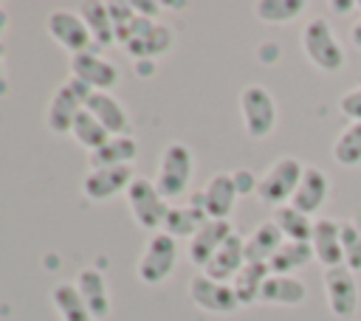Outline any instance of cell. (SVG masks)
Instances as JSON below:
<instances>
[{"mask_svg": "<svg viewBox=\"0 0 361 321\" xmlns=\"http://www.w3.org/2000/svg\"><path fill=\"white\" fill-rule=\"evenodd\" d=\"M338 110H341L344 118H350V121H361V84L353 87V90H347V93L338 99Z\"/></svg>", "mask_w": 361, "mask_h": 321, "instance_id": "34", "label": "cell"}, {"mask_svg": "<svg viewBox=\"0 0 361 321\" xmlns=\"http://www.w3.org/2000/svg\"><path fill=\"white\" fill-rule=\"evenodd\" d=\"M192 172H195V158H192V149L180 141H172L166 144L164 155H161V163H158V191L164 194V200H175L180 194H186L189 183H192Z\"/></svg>", "mask_w": 361, "mask_h": 321, "instance_id": "3", "label": "cell"}, {"mask_svg": "<svg viewBox=\"0 0 361 321\" xmlns=\"http://www.w3.org/2000/svg\"><path fill=\"white\" fill-rule=\"evenodd\" d=\"M93 90L79 82V79H68L65 84H59L51 96V104H48V113H45V124L54 135H68L73 130V121L79 118V113L85 110V101Z\"/></svg>", "mask_w": 361, "mask_h": 321, "instance_id": "5", "label": "cell"}, {"mask_svg": "<svg viewBox=\"0 0 361 321\" xmlns=\"http://www.w3.org/2000/svg\"><path fill=\"white\" fill-rule=\"evenodd\" d=\"M307 298V287L302 279L296 276H279L271 273L259 290V301L262 304H282V307H296Z\"/></svg>", "mask_w": 361, "mask_h": 321, "instance_id": "20", "label": "cell"}, {"mask_svg": "<svg viewBox=\"0 0 361 321\" xmlns=\"http://www.w3.org/2000/svg\"><path fill=\"white\" fill-rule=\"evenodd\" d=\"M3 54H6V51H3V42H0V70H3Z\"/></svg>", "mask_w": 361, "mask_h": 321, "instance_id": "41", "label": "cell"}, {"mask_svg": "<svg viewBox=\"0 0 361 321\" xmlns=\"http://www.w3.org/2000/svg\"><path fill=\"white\" fill-rule=\"evenodd\" d=\"M45 28L54 37V42L62 45L68 54L76 56V54L90 51L93 37H90V28H87V23H85L82 14H73V11H51L48 20H45Z\"/></svg>", "mask_w": 361, "mask_h": 321, "instance_id": "10", "label": "cell"}, {"mask_svg": "<svg viewBox=\"0 0 361 321\" xmlns=\"http://www.w3.org/2000/svg\"><path fill=\"white\" fill-rule=\"evenodd\" d=\"M237 189H234V177L231 172H217L206 180V186L200 191L192 194V206H200L209 220H228L231 211H234V203H237Z\"/></svg>", "mask_w": 361, "mask_h": 321, "instance_id": "8", "label": "cell"}, {"mask_svg": "<svg viewBox=\"0 0 361 321\" xmlns=\"http://www.w3.org/2000/svg\"><path fill=\"white\" fill-rule=\"evenodd\" d=\"M135 180L133 166H110V169H90L87 177L82 180V191L87 200L102 203L110 200L113 194H121L130 189V183Z\"/></svg>", "mask_w": 361, "mask_h": 321, "instance_id": "13", "label": "cell"}, {"mask_svg": "<svg viewBox=\"0 0 361 321\" xmlns=\"http://www.w3.org/2000/svg\"><path fill=\"white\" fill-rule=\"evenodd\" d=\"M358 8H361V0H358Z\"/></svg>", "mask_w": 361, "mask_h": 321, "instance_id": "42", "label": "cell"}, {"mask_svg": "<svg viewBox=\"0 0 361 321\" xmlns=\"http://www.w3.org/2000/svg\"><path fill=\"white\" fill-rule=\"evenodd\" d=\"M302 51L305 56L324 73H336L344 68V48L341 42L336 39V31L333 25L324 20V17H313L305 23L302 28Z\"/></svg>", "mask_w": 361, "mask_h": 321, "instance_id": "1", "label": "cell"}, {"mask_svg": "<svg viewBox=\"0 0 361 321\" xmlns=\"http://www.w3.org/2000/svg\"><path fill=\"white\" fill-rule=\"evenodd\" d=\"M285 237L282 231L276 228L274 220H265L259 222L248 237H245V262H271V256L282 248Z\"/></svg>", "mask_w": 361, "mask_h": 321, "instance_id": "22", "label": "cell"}, {"mask_svg": "<svg viewBox=\"0 0 361 321\" xmlns=\"http://www.w3.org/2000/svg\"><path fill=\"white\" fill-rule=\"evenodd\" d=\"M138 155V144L130 135H113L96 152H90V169H110V166H133Z\"/></svg>", "mask_w": 361, "mask_h": 321, "instance_id": "23", "label": "cell"}, {"mask_svg": "<svg viewBox=\"0 0 361 321\" xmlns=\"http://www.w3.org/2000/svg\"><path fill=\"white\" fill-rule=\"evenodd\" d=\"M341 251H344V265L353 273L361 270V231L350 220L341 222Z\"/></svg>", "mask_w": 361, "mask_h": 321, "instance_id": "33", "label": "cell"}, {"mask_svg": "<svg viewBox=\"0 0 361 321\" xmlns=\"http://www.w3.org/2000/svg\"><path fill=\"white\" fill-rule=\"evenodd\" d=\"M240 113H243L245 132L257 141L268 138L276 127V101L271 90L262 84H245L240 90Z\"/></svg>", "mask_w": 361, "mask_h": 321, "instance_id": "6", "label": "cell"}, {"mask_svg": "<svg viewBox=\"0 0 361 321\" xmlns=\"http://www.w3.org/2000/svg\"><path fill=\"white\" fill-rule=\"evenodd\" d=\"M302 175H305V163H302L299 158H293V155L276 158V160L268 166V172L259 177L257 197H259L262 203L274 206V208L288 206L290 197H293V191H296V186H299V180H302Z\"/></svg>", "mask_w": 361, "mask_h": 321, "instance_id": "2", "label": "cell"}, {"mask_svg": "<svg viewBox=\"0 0 361 321\" xmlns=\"http://www.w3.org/2000/svg\"><path fill=\"white\" fill-rule=\"evenodd\" d=\"M175 262H178V239H172L164 231H155L138 259L135 273L144 284H161L175 270Z\"/></svg>", "mask_w": 361, "mask_h": 321, "instance_id": "7", "label": "cell"}, {"mask_svg": "<svg viewBox=\"0 0 361 321\" xmlns=\"http://www.w3.org/2000/svg\"><path fill=\"white\" fill-rule=\"evenodd\" d=\"M6 25H8V14H6L3 8H0V34L6 31Z\"/></svg>", "mask_w": 361, "mask_h": 321, "instance_id": "39", "label": "cell"}, {"mask_svg": "<svg viewBox=\"0 0 361 321\" xmlns=\"http://www.w3.org/2000/svg\"><path fill=\"white\" fill-rule=\"evenodd\" d=\"M353 222H355V225H358V231H361V211H358V214L353 217Z\"/></svg>", "mask_w": 361, "mask_h": 321, "instance_id": "40", "label": "cell"}, {"mask_svg": "<svg viewBox=\"0 0 361 321\" xmlns=\"http://www.w3.org/2000/svg\"><path fill=\"white\" fill-rule=\"evenodd\" d=\"M189 298L200 310L214 313V315H228V313L240 310V301L234 296V287L231 284H223V282H214L206 273H195L189 279Z\"/></svg>", "mask_w": 361, "mask_h": 321, "instance_id": "11", "label": "cell"}, {"mask_svg": "<svg viewBox=\"0 0 361 321\" xmlns=\"http://www.w3.org/2000/svg\"><path fill=\"white\" fill-rule=\"evenodd\" d=\"M254 11L262 23L282 25V23H293L305 11V3L302 0H259L254 6Z\"/></svg>", "mask_w": 361, "mask_h": 321, "instance_id": "31", "label": "cell"}, {"mask_svg": "<svg viewBox=\"0 0 361 321\" xmlns=\"http://www.w3.org/2000/svg\"><path fill=\"white\" fill-rule=\"evenodd\" d=\"M316 256H313V248L310 242H282V248L271 256L268 262V270L271 273H279V276H293L296 270H302L305 265H310Z\"/></svg>", "mask_w": 361, "mask_h": 321, "instance_id": "25", "label": "cell"}, {"mask_svg": "<svg viewBox=\"0 0 361 321\" xmlns=\"http://www.w3.org/2000/svg\"><path fill=\"white\" fill-rule=\"evenodd\" d=\"M82 17H85V23H87V28H90V37H93V42L99 45V48H107V45H113V39H116V25H113V20H110V11H107V3H85L82 6Z\"/></svg>", "mask_w": 361, "mask_h": 321, "instance_id": "28", "label": "cell"}, {"mask_svg": "<svg viewBox=\"0 0 361 321\" xmlns=\"http://www.w3.org/2000/svg\"><path fill=\"white\" fill-rule=\"evenodd\" d=\"M209 222V214L200 206H169V214L164 220V234H169L172 239H192L203 225Z\"/></svg>", "mask_w": 361, "mask_h": 321, "instance_id": "21", "label": "cell"}, {"mask_svg": "<svg viewBox=\"0 0 361 321\" xmlns=\"http://www.w3.org/2000/svg\"><path fill=\"white\" fill-rule=\"evenodd\" d=\"M133 8H135V14H138V17H149V20H155V14L161 11V3H147V0H138V3H133Z\"/></svg>", "mask_w": 361, "mask_h": 321, "instance_id": "36", "label": "cell"}, {"mask_svg": "<svg viewBox=\"0 0 361 321\" xmlns=\"http://www.w3.org/2000/svg\"><path fill=\"white\" fill-rule=\"evenodd\" d=\"M85 110H87L110 135H127L130 118H127L121 101H118L113 93H99V90H93V93L87 96V101H85Z\"/></svg>", "mask_w": 361, "mask_h": 321, "instance_id": "19", "label": "cell"}, {"mask_svg": "<svg viewBox=\"0 0 361 321\" xmlns=\"http://www.w3.org/2000/svg\"><path fill=\"white\" fill-rule=\"evenodd\" d=\"M73 284H76V290H79L90 318L93 321H104L110 315V293H107L104 273L99 268H82Z\"/></svg>", "mask_w": 361, "mask_h": 321, "instance_id": "18", "label": "cell"}, {"mask_svg": "<svg viewBox=\"0 0 361 321\" xmlns=\"http://www.w3.org/2000/svg\"><path fill=\"white\" fill-rule=\"evenodd\" d=\"M268 276H271V270H268L265 262H245L243 265V270L231 282L240 307H248V304L259 301V290H262V284H265Z\"/></svg>", "mask_w": 361, "mask_h": 321, "instance_id": "24", "label": "cell"}, {"mask_svg": "<svg viewBox=\"0 0 361 321\" xmlns=\"http://www.w3.org/2000/svg\"><path fill=\"white\" fill-rule=\"evenodd\" d=\"M333 158L338 166H358L361 163V121H350L333 144Z\"/></svg>", "mask_w": 361, "mask_h": 321, "instance_id": "30", "label": "cell"}, {"mask_svg": "<svg viewBox=\"0 0 361 321\" xmlns=\"http://www.w3.org/2000/svg\"><path fill=\"white\" fill-rule=\"evenodd\" d=\"M350 42H353L355 48H361V20H358V23L350 28Z\"/></svg>", "mask_w": 361, "mask_h": 321, "instance_id": "38", "label": "cell"}, {"mask_svg": "<svg viewBox=\"0 0 361 321\" xmlns=\"http://www.w3.org/2000/svg\"><path fill=\"white\" fill-rule=\"evenodd\" d=\"M172 42H175V31H172L169 25L158 23L147 39H138V42H127L124 48H127V51H130L135 59H152V62H155L158 56H164V54L172 48Z\"/></svg>", "mask_w": 361, "mask_h": 321, "instance_id": "29", "label": "cell"}, {"mask_svg": "<svg viewBox=\"0 0 361 321\" xmlns=\"http://www.w3.org/2000/svg\"><path fill=\"white\" fill-rule=\"evenodd\" d=\"M71 73L73 79L85 82L90 90H99V93H110V87L118 84V68L93 51L71 56Z\"/></svg>", "mask_w": 361, "mask_h": 321, "instance_id": "12", "label": "cell"}, {"mask_svg": "<svg viewBox=\"0 0 361 321\" xmlns=\"http://www.w3.org/2000/svg\"><path fill=\"white\" fill-rule=\"evenodd\" d=\"M231 234H234V228H231L228 220H209V222L189 239V248H186L189 262L197 265V268H206V265L212 262V256L220 251V245H223Z\"/></svg>", "mask_w": 361, "mask_h": 321, "instance_id": "17", "label": "cell"}, {"mask_svg": "<svg viewBox=\"0 0 361 321\" xmlns=\"http://www.w3.org/2000/svg\"><path fill=\"white\" fill-rule=\"evenodd\" d=\"M330 8H333V11H338V14H347V11L358 8V0H333V3H330Z\"/></svg>", "mask_w": 361, "mask_h": 321, "instance_id": "37", "label": "cell"}, {"mask_svg": "<svg viewBox=\"0 0 361 321\" xmlns=\"http://www.w3.org/2000/svg\"><path fill=\"white\" fill-rule=\"evenodd\" d=\"M127 197V206H130V214L135 220L138 228L144 231H161L164 228V220L169 214V203L164 200V194L158 191L155 180L149 177H135L130 183V189L124 191Z\"/></svg>", "mask_w": 361, "mask_h": 321, "instance_id": "4", "label": "cell"}, {"mask_svg": "<svg viewBox=\"0 0 361 321\" xmlns=\"http://www.w3.org/2000/svg\"><path fill=\"white\" fill-rule=\"evenodd\" d=\"M271 220L276 222V228L282 231V237L288 242H310V237H313V220L307 214H302L299 208H293L290 203L274 208Z\"/></svg>", "mask_w": 361, "mask_h": 321, "instance_id": "26", "label": "cell"}, {"mask_svg": "<svg viewBox=\"0 0 361 321\" xmlns=\"http://www.w3.org/2000/svg\"><path fill=\"white\" fill-rule=\"evenodd\" d=\"M313 256L324 265V270L344 265V251H341V222L333 217H319L313 222V237H310Z\"/></svg>", "mask_w": 361, "mask_h": 321, "instance_id": "14", "label": "cell"}, {"mask_svg": "<svg viewBox=\"0 0 361 321\" xmlns=\"http://www.w3.org/2000/svg\"><path fill=\"white\" fill-rule=\"evenodd\" d=\"M243 265H245V237H240V234L234 231V234L220 245V251L212 256V262H209L200 273H206V276L214 279V282L231 284L234 276L243 270Z\"/></svg>", "mask_w": 361, "mask_h": 321, "instance_id": "16", "label": "cell"}, {"mask_svg": "<svg viewBox=\"0 0 361 321\" xmlns=\"http://www.w3.org/2000/svg\"><path fill=\"white\" fill-rule=\"evenodd\" d=\"M231 177H234V189H237V194H257L259 177H254V172H248V169H237V172H231Z\"/></svg>", "mask_w": 361, "mask_h": 321, "instance_id": "35", "label": "cell"}, {"mask_svg": "<svg viewBox=\"0 0 361 321\" xmlns=\"http://www.w3.org/2000/svg\"><path fill=\"white\" fill-rule=\"evenodd\" d=\"M330 197V177L319 169V166H305V175L290 197V206L299 208L302 214L313 217L316 211H322V206Z\"/></svg>", "mask_w": 361, "mask_h": 321, "instance_id": "15", "label": "cell"}, {"mask_svg": "<svg viewBox=\"0 0 361 321\" xmlns=\"http://www.w3.org/2000/svg\"><path fill=\"white\" fill-rule=\"evenodd\" d=\"M71 135L76 138V144H82L87 152H96L102 144H107L113 135L87 113V110H82L79 113V118L73 121V130H71Z\"/></svg>", "mask_w": 361, "mask_h": 321, "instance_id": "32", "label": "cell"}, {"mask_svg": "<svg viewBox=\"0 0 361 321\" xmlns=\"http://www.w3.org/2000/svg\"><path fill=\"white\" fill-rule=\"evenodd\" d=\"M51 301H54V307H56V313H59L62 321H93L73 282H59V284H54Z\"/></svg>", "mask_w": 361, "mask_h": 321, "instance_id": "27", "label": "cell"}, {"mask_svg": "<svg viewBox=\"0 0 361 321\" xmlns=\"http://www.w3.org/2000/svg\"><path fill=\"white\" fill-rule=\"evenodd\" d=\"M322 284H324L327 307L336 318H350L358 310V284H355V273L347 265L324 270Z\"/></svg>", "mask_w": 361, "mask_h": 321, "instance_id": "9", "label": "cell"}]
</instances>
